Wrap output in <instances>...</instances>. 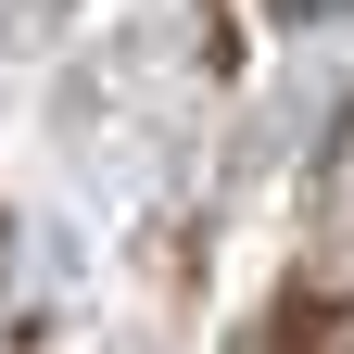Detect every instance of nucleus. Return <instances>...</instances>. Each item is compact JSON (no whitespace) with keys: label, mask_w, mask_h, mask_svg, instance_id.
Segmentation results:
<instances>
[{"label":"nucleus","mask_w":354,"mask_h":354,"mask_svg":"<svg viewBox=\"0 0 354 354\" xmlns=\"http://www.w3.org/2000/svg\"><path fill=\"white\" fill-rule=\"evenodd\" d=\"M279 13H342V0H279Z\"/></svg>","instance_id":"nucleus-1"}]
</instances>
